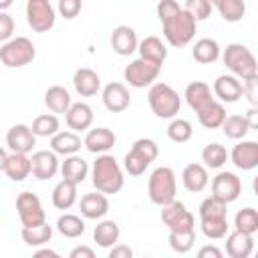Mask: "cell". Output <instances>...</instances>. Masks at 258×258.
I'll list each match as a JSON object with an SVG mask.
<instances>
[{"label":"cell","mask_w":258,"mask_h":258,"mask_svg":"<svg viewBox=\"0 0 258 258\" xmlns=\"http://www.w3.org/2000/svg\"><path fill=\"white\" fill-rule=\"evenodd\" d=\"M58 127H60L58 117L52 115V113H42V115H38V117L32 121V125H30L34 137H52V135H56V133L60 131Z\"/></svg>","instance_id":"obj_36"},{"label":"cell","mask_w":258,"mask_h":258,"mask_svg":"<svg viewBox=\"0 0 258 258\" xmlns=\"http://www.w3.org/2000/svg\"><path fill=\"white\" fill-rule=\"evenodd\" d=\"M163 26V36L171 46H185L191 42L196 28H198V20L187 12V10H179L175 16H171L169 20L161 22Z\"/></svg>","instance_id":"obj_6"},{"label":"cell","mask_w":258,"mask_h":258,"mask_svg":"<svg viewBox=\"0 0 258 258\" xmlns=\"http://www.w3.org/2000/svg\"><path fill=\"white\" fill-rule=\"evenodd\" d=\"M137 50H139V58H145V60L161 64V67H163L165 58H167V48L161 42V38H157V36H145L139 42Z\"/></svg>","instance_id":"obj_29"},{"label":"cell","mask_w":258,"mask_h":258,"mask_svg":"<svg viewBox=\"0 0 258 258\" xmlns=\"http://www.w3.org/2000/svg\"><path fill=\"white\" fill-rule=\"evenodd\" d=\"M81 214L87 220H103L109 212V200L101 191H91L81 198Z\"/></svg>","instance_id":"obj_21"},{"label":"cell","mask_w":258,"mask_h":258,"mask_svg":"<svg viewBox=\"0 0 258 258\" xmlns=\"http://www.w3.org/2000/svg\"><path fill=\"white\" fill-rule=\"evenodd\" d=\"M16 212L22 222V228H36L46 222V212L42 208V202L32 191H22L16 198Z\"/></svg>","instance_id":"obj_8"},{"label":"cell","mask_w":258,"mask_h":258,"mask_svg":"<svg viewBox=\"0 0 258 258\" xmlns=\"http://www.w3.org/2000/svg\"><path fill=\"white\" fill-rule=\"evenodd\" d=\"M14 32V18L8 12H0V40L8 42Z\"/></svg>","instance_id":"obj_49"},{"label":"cell","mask_w":258,"mask_h":258,"mask_svg":"<svg viewBox=\"0 0 258 258\" xmlns=\"http://www.w3.org/2000/svg\"><path fill=\"white\" fill-rule=\"evenodd\" d=\"M234 226H236V232L254 236L258 232V212L254 208L238 210V214L234 216Z\"/></svg>","instance_id":"obj_40"},{"label":"cell","mask_w":258,"mask_h":258,"mask_svg":"<svg viewBox=\"0 0 258 258\" xmlns=\"http://www.w3.org/2000/svg\"><path fill=\"white\" fill-rule=\"evenodd\" d=\"M139 40H137V32L127 26V24H119L113 28L111 32V48L119 54V56H129L137 50Z\"/></svg>","instance_id":"obj_17"},{"label":"cell","mask_w":258,"mask_h":258,"mask_svg":"<svg viewBox=\"0 0 258 258\" xmlns=\"http://www.w3.org/2000/svg\"><path fill=\"white\" fill-rule=\"evenodd\" d=\"M107 258H133V248L127 244H115L111 246Z\"/></svg>","instance_id":"obj_51"},{"label":"cell","mask_w":258,"mask_h":258,"mask_svg":"<svg viewBox=\"0 0 258 258\" xmlns=\"http://www.w3.org/2000/svg\"><path fill=\"white\" fill-rule=\"evenodd\" d=\"M56 230L64 238H79L85 234V220L75 214H62L56 220Z\"/></svg>","instance_id":"obj_38"},{"label":"cell","mask_w":258,"mask_h":258,"mask_svg":"<svg viewBox=\"0 0 258 258\" xmlns=\"http://www.w3.org/2000/svg\"><path fill=\"white\" fill-rule=\"evenodd\" d=\"M75 202H77V185L67 179H60L52 189V206L56 210H69L73 208Z\"/></svg>","instance_id":"obj_34"},{"label":"cell","mask_w":258,"mask_h":258,"mask_svg":"<svg viewBox=\"0 0 258 258\" xmlns=\"http://www.w3.org/2000/svg\"><path fill=\"white\" fill-rule=\"evenodd\" d=\"M64 119H67V125H69V129H71L73 133H77V131H87V129H91V125H93V109H91V105H87L85 101L73 103V105L69 107Z\"/></svg>","instance_id":"obj_22"},{"label":"cell","mask_w":258,"mask_h":258,"mask_svg":"<svg viewBox=\"0 0 258 258\" xmlns=\"http://www.w3.org/2000/svg\"><path fill=\"white\" fill-rule=\"evenodd\" d=\"M222 131H224V135L226 137H230V139H244L246 135H248V131H250V127H248V121H246V117L244 115H228L226 119H224V123H222V127H220Z\"/></svg>","instance_id":"obj_39"},{"label":"cell","mask_w":258,"mask_h":258,"mask_svg":"<svg viewBox=\"0 0 258 258\" xmlns=\"http://www.w3.org/2000/svg\"><path fill=\"white\" fill-rule=\"evenodd\" d=\"M159 73H161V64L149 62L145 58H135L125 67L123 79L135 89H145V87H151L153 83H157Z\"/></svg>","instance_id":"obj_9"},{"label":"cell","mask_w":258,"mask_h":258,"mask_svg":"<svg viewBox=\"0 0 258 258\" xmlns=\"http://www.w3.org/2000/svg\"><path fill=\"white\" fill-rule=\"evenodd\" d=\"M214 99H218L222 105L224 103H236L242 97V83L240 79L232 77V75H220L214 81Z\"/></svg>","instance_id":"obj_19"},{"label":"cell","mask_w":258,"mask_h":258,"mask_svg":"<svg viewBox=\"0 0 258 258\" xmlns=\"http://www.w3.org/2000/svg\"><path fill=\"white\" fill-rule=\"evenodd\" d=\"M22 240L28 244V246H36V248H42L46 242H50L52 238V226L50 224H42V226H36V228H22L20 232Z\"/></svg>","instance_id":"obj_42"},{"label":"cell","mask_w":258,"mask_h":258,"mask_svg":"<svg viewBox=\"0 0 258 258\" xmlns=\"http://www.w3.org/2000/svg\"><path fill=\"white\" fill-rule=\"evenodd\" d=\"M191 135H194V127H191V123H189L187 119L175 117V119H171V123L167 125V137H169L173 143H185V141L191 139Z\"/></svg>","instance_id":"obj_43"},{"label":"cell","mask_w":258,"mask_h":258,"mask_svg":"<svg viewBox=\"0 0 258 258\" xmlns=\"http://www.w3.org/2000/svg\"><path fill=\"white\" fill-rule=\"evenodd\" d=\"M117 141V135L109 129V127H95V129H89L85 139H83V145L95 153V155H103L107 153Z\"/></svg>","instance_id":"obj_18"},{"label":"cell","mask_w":258,"mask_h":258,"mask_svg":"<svg viewBox=\"0 0 258 258\" xmlns=\"http://www.w3.org/2000/svg\"><path fill=\"white\" fill-rule=\"evenodd\" d=\"M73 87L81 97H93L101 91V77L97 71L89 67L77 69L73 75Z\"/></svg>","instance_id":"obj_20"},{"label":"cell","mask_w":258,"mask_h":258,"mask_svg":"<svg viewBox=\"0 0 258 258\" xmlns=\"http://www.w3.org/2000/svg\"><path fill=\"white\" fill-rule=\"evenodd\" d=\"M212 8H216L226 22H238L246 14L244 0H216V2H212Z\"/></svg>","instance_id":"obj_35"},{"label":"cell","mask_w":258,"mask_h":258,"mask_svg":"<svg viewBox=\"0 0 258 258\" xmlns=\"http://www.w3.org/2000/svg\"><path fill=\"white\" fill-rule=\"evenodd\" d=\"M6 145L12 153H22V155H28L34 145H36V137L30 129V125H24V123H16L8 129L6 133Z\"/></svg>","instance_id":"obj_13"},{"label":"cell","mask_w":258,"mask_h":258,"mask_svg":"<svg viewBox=\"0 0 258 258\" xmlns=\"http://www.w3.org/2000/svg\"><path fill=\"white\" fill-rule=\"evenodd\" d=\"M32 258H62V256H60L58 252H54L52 248H44V246H42V248H38V250L32 254Z\"/></svg>","instance_id":"obj_54"},{"label":"cell","mask_w":258,"mask_h":258,"mask_svg":"<svg viewBox=\"0 0 258 258\" xmlns=\"http://www.w3.org/2000/svg\"><path fill=\"white\" fill-rule=\"evenodd\" d=\"M185 103L189 109H194L196 113L202 111L210 101H214V95H212V89L210 85H206L204 81H191L187 87H185Z\"/></svg>","instance_id":"obj_24"},{"label":"cell","mask_w":258,"mask_h":258,"mask_svg":"<svg viewBox=\"0 0 258 258\" xmlns=\"http://www.w3.org/2000/svg\"><path fill=\"white\" fill-rule=\"evenodd\" d=\"M91 179H93L95 189L105 194V196L119 194L123 189V183H125L121 165L109 153L97 155V159L93 161V167H91Z\"/></svg>","instance_id":"obj_1"},{"label":"cell","mask_w":258,"mask_h":258,"mask_svg":"<svg viewBox=\"0 0 258 258\" xmlns=\"http://www.w3.org/2000/svg\"><path fill=\"white\" fill-rule=\"evenodd\" d=\"M254 252V238L242 232H232L226 236V254L230 258H250Z\"/></svg>","instance_id":"obj_25"},{"label":"cell","mask_w":258,"mask_h":258,"mask_svg":"<svg viewBox=\"0 0 258 258\" xmlns=\"http://www.w3.org/2000/svg\"><path fill=\"white\" fill-rule=\"evenodd\" d=\"M161 220L169 228V232H189V230H194V214L179 200H173L171 204L161 208Z\"/></svg>","instance_id":"obj_11"},{"label":"cell","mask_w":258,"mask_h":258,"mask_svg":"<svg viewBox=\"0 0 258 258\" xmlns=\"http://www.w3.org/2000/svg\"><path fill=\"white\" fill-rule=\"evenodd\" d=\"M44 105L48 107V111H52V115H67L73 101H71V95L64 87L52 85L44 91Z\"/></svg>","instance_id":"obj_28"},{"label":"cell","mask_w":258,"mask_h":258,"mask_svg":"<svg viewBox=\"0 0 258 258\" xmlns=\"http://www.w3.org/2000/svg\"><path fill=\"white\" fill-rule=\"evenodd\" d=\"M222 54V60L226 64V69L232 73V77L236 79H242V81H248V79H254L258 77V64H256V58L252 54V50L246 46V44H240V42H232L224 48Z\"/></svg>","instance_id":"obj_2"},{"label":"cell","mask_w":258,"mask_h":258,"mask_svg":"<svg viewBox=\"0 0 258 258\" xmlns=\"http://www.w3.org/2000/svg\"><path fill=\"white\" fill-rule=\"evenodd\" d=\"M242 194V181L236 173L232 171H220L214 179H212V196L220 202H224L226 206L230 202H236Z\"/></svg>","instance_id":"obj_12"},{"label":"cell","mask_w":258,"mask_h":258,"mask_svg":"<svg viewBox=\"0 0 258 258\" xmlns=\"http://www.w3.org/2000/svg\"><path fill=\"white\" fill-rule=\"evenodd\" d=\"M183 10H187L200 22V20H206L212 14L214 8H212V2H208V0H187L185 6H183Z\"/></svg>","instance_id":"obj_46"},{"label":"cell","mask_w":258,"mask_h":258,"mask_svg":"<svg viewBox=\"0 0 258 258\" xmlns=\"http://www.w3.org/2000/svg\"><path fill=\"white\" fill-rule=\"evenodd\" d=\"M157 153H159L157 143H155L153 139H149V137H141V139H137V141L131 145V149L125 153L123 169H125L129 175L139 177V175L145 173V169L155 161Z\"/></svg>","instance_id":"obj_5"},{"label":"cell","mask_w":258,"mask_h":258,"mask_svg":"<svg viewBox=\"0 0 258 258\" xmlns=\"http://www.w3.org/2000/svg\"><path fill=\"white\" fill-rule=\"evenodd\" d=\"M202 161H204V167L220 169V167L228 161V151H226V147L220 145V143H208V145L202 149Z\"/></svg>","instance_id":"obj_41"},{"label":"cell","mask_w":258,"mask_h":258,"mask_svg":"<svg viewBox=\"0 0 258 258\" xmlns=\"http://www.w3.org/2000/svg\"><path fill=\"white\" fill-rule=\"evenodd\" d=\"M81 145H83L81 137L73 131H58L56 135L50 137V151L56 155H64V157L77 155Z\"/></svg>","instance_id":"obj_26"},{"label":"cell","mask_w":258,"mask_h":258,"mask_svg":"<svg viewBox=\"0 0 258 258\" xmlns=\"http://www.w3.org/2000/svg\"><path fill=\"white\" fill-rule=\"evenodd\" d=\"M145 258H149V256H145Z\"/></svg>","instance_id":"obj_57"},{"label":"cell","mask_w":258,"mask_h":258,"mask_svg":"<svg viewBox=\"0 0 258 258\" xmlns=\"http://www.w3.org/2000/svg\"><path fill=\"white\" fill-rule=\"evenodd\" d=\"M200 228H202V234L210 240H220V238H226L228 236V220H208V222H200Z\"/></svg>","instance_id":"obj_45"},{"label":"cell","mask_w":258,"mask_h":258,"mask_svg":"<svg viewBox=\"0 0 258 258\" xmlns=\"http://www.w3.org/2000/svg\"><path fill=\"white\" fill-rule=\"evenodd\" d=\"M101 99H103V105L107 111L111 113H121L125 111L129 105H131V95H129V89L123 85V83H107L101 91Z\"/></svg>","instance_id":"obj_15"},{"label":"cell","mask_w":258,"mask_h":258,"mask_svg":"<svg viewBox=\"0 0 258 258\" xmlns=\"http://www.w3.org/2000/svg\"><path fill=\"white\" fill-rule=\"evenodd\" d=\"M10 6H12V2H10V0H2V2H0V12H4V10H6V8H10Z\"/></svg>","instance_id":"obj_56"},{"label":"cell","mask_w":258,"mask_h":258,"mask_svg":"<svg viewBox=\"0 0 258 258\" xmlns=\"http://www.w3.org/2000/svg\"><path fill=\"white\" fill-rule=\"evenodd\" d=\"M121 236L119 224L115 220H99L97 226L93 228V240L101 246V248H111L117 244Z\"/></svg>","instance_id":"obj_30"},{"label":"cell","mask_w":258,"mask_h":258,"mask_svg":"<svg viewBox=\"0 0 258 258\" xmlns=\"http://www.w3.org/2000/svg\"><path fill=\"white\" fill-rule=\"evenodd\" d=\"M228 159L242 171H250L258 167V143L256 141H238L234 149L228 153Z\"/></svg>","instance_id":"obj_16"},{"label":"cell","mask_w":258,"mask_h":258,"mask_svg":"<svg viewBox=\"0 0 258 258\" xmlns=\"http://www.w3.org/2000/svg\"><path fill=\"white\" fill-rule=\"evenodd\" d=\"M4 173L12 181H24L30 175V157L22 153H8Z\"/></svg>","instance_id":"obj_32"},{"label":"cell","mask_w":258,"mask_h":258,"mask_svg":"<svg viewBox=\"0 0 258 258\" xmlns=\"http://www.w3.org/2000/svg\"><path fill=\"white\" fill-rule=\"evenodd\" d=\"M208 169L202 165V163H187L181 171V183L187 191L191 194H198V191H204L208 187Z\"/></svg>","instance_id":"obj_23"},{"label":"cell","mask_w":258,"mask_h":258,"mask_svg":"<svg viewBox=\"0 0 258 258\" xmlns=\"http://www.w3.org/2000/svg\"><path fill=\"white\" fill-rule=\"evenodd\" d=\"M6 159H8V153H6V149H4V147H0V171H4Z\"/></svg>","instance_id":"obj_55"},{"label":"cell","mask_w":258,"mask_h":258,"mask_svg":"<svg viewBox=\"0 0 258 258\" xmlns=\"http://www.w3.org/2000/svg\"><path fill=\"white\" fill-rule=\"evenodd\" d=\"M196 258H224V252L214 244H206V246H202L198 250Z\"/></svg>","instance_id":"obj_52"},{"label":"cell","mask_w":258,"mask_h":258,"mask_svg":"<svg viewBox=\"0 0 258 258\" xmlns=\"http://www.w3.org/2000/svg\"><path fill=\"white\" fill-rule=\"evenodd\" d=\"M147 194H149V200L159 208L171 204L177 194V179L173 169L167 165L155 167L147 179Z\"/></svg>","instance_id":"obj_3"},{"label":"cell","mask_w":258,"mask_h":258,"mask_svg":"<svg viewBox=\"0 0 258 258\" xmlns=\"http://www.w3.org/2000/svg\"><path fill=\"white\" fill-rule=\"evenodd\" d=\"M26 20L32 30L46 32L54 26V20H56L54 6L48 0H28L26 2Z\"/></svg>","instance_id":"obj_10"},{"label":"cell","mask_w":258,"mask_h":258,"mask_svg":"<svg viewBox=\"0 0 258 258\" xmlns=\"http://www.w3.org/2000/svg\"><path fill=\"white\" fill-rule=\"evenodd\" d=\"M191 56L194 60L202 62V64H210V62H216L220 58V44L218 40L214 38H200L194 42V48H191Z\"/></svg>","instance_id":"obj_33"},{"label":"cell","mask_w":258,"mask_h":258,"mask_svg":"<svg viewBox=\"0 0 258 258\" xmlns=\"http://www.w3.org/2000/svg\"><path fill=\"white\" fill-rule=\"evenodd\" d=\"M58 169H60L58 157L50 149H40V151H34L32 153V157H30V173L36 179L46 181V179L54 177Z\"/></svg>","instance_id":"obj_14"},{"label":"cell","mask_w":258,"mask_h":258,"mask_svg":"<svg viewBox=\"0 0 258 258\" xmlns=\"http://www.w3.org/2000/svg\"><path fill=\"white\" fill-rule=\"evenodd\" d=\"M228 206L220 200H216L214 196L206 198L200 204V222H208V220H228Z\"/></svg>","instance_id":"obj_37"},{"label":"cell","mask_w":258,"mask_h":258,"mask_svg":"<svg viewBox=\"0 0 258 258\" xmlns=\"http://www.w3.org/2000/svg\"><path fill=\"white\" fill-rule=\"evenodd\" d=\"M179 10H181V6H179L175 0H161V2L157 4V18H159L161 22H165V20H169L171 16H175Z\"/></svg>","instance_id":"obj_47"},{"label":"cell","mask_w":258,"mask_h":258,"mask_svg":"<svg viewBox=\"0 0 258 258\" xmlns=\"http://www.w3.org/2000/svg\"><path fill=\"white\" fill-rule=\"evenodd\" d=\"M226 117L228 115H226L224 105L220 101H216V99L210 101L202 111H198V121L206 129H218V127H222V123H224Z\"/></svg>","instance_id":"obj_31"},{"label":"cell","mask_w":258,"mask_h":258,"mask_svg":"<svg viewBox=\"0 0 258 258\" xmlns=\"http://www.w3.org/2000/svg\"><path fill=\"white\" fill-rule=\"evenodd\" d=\"M194 242H196V230H189V232H169V246L177 254L189 252Z\"/></svg>","instance_id":"obj_44"},{"label":"cell","mask_w":258,"mask_h":258,"mask_svg":"<svg viewBox=\"0 0 258 258\" xmlns=\"http://www.w3.org/2000/svg\"><path fill=\"white\" fill-rule=\"evenodd\" d=\"M242 95H246L250 99L252 107H256V103H258V77L242 83Z\"/></svg>","instance_id":"obj_50"},{"label":"cell","mask_w":258,"mask_h":258,"mask_svg":"<svg viewBox=\"0 0 258 258\" xmlns=\"http://www.w3.org/2000/svg\"><path fill=\"white\" fill-rule=\"evenodd\" d=\"M81 8H83V4H81L79 0H60V2H58V12H60V16H64L67 20H73V18L81 12Z\"/></svg>","instance_id":"obj_48"},{"label":"cell","mask_w":258,"mask_h":258,"mask_svg":"<svg viewBox=\"0 0 258 258\" xmlns=\"http://www.w3.org/2000/svg\"><path fill=\"white\" fill-rule=\"evenodd\" d=\"M58 171L62 173V179H67V181L79 185V183L85 181V177H87V173H89V163H87L81 155H69V157H64V161L60 163V169H58Z\"/></svg>","instance_id":"obj_27"},{"label":"cell","mask_w":258,"mask_h":258,"mask_svg":"<svg viewBox=\"0 0 258 258\" xmlns=\"http://www.w3.org/2000/svg\"><path fill=\"white\" fill-rule=\"evenodd\" d=\"M69 258H97V256H95V250H93L91 246L81 244V246H75V248L71 250Z\"/></svg>","instance_id":"obj_53"},{"label":"cell","mask_w":258,"mask_h":258,"mask_svg":"<svg viewBox=\"0 0 258 258\" xmlns=\"http://www.w3.org/2000/svg\"><path fill=\"white\" fill-rule=\"evenodd\" d=\"M34 56H36V48H34L32 40L26 38V36L10 38L0 48V62L4 67H8V69L26 67V64H30L34 60Z\"/></svg>","instance_id":"obj_7"},{"label":"cell","mask_w":258,"mask_h":258,"mask_svg":"<svg viewBox=\"0 0 258 258\" xmlns=\"http://www.w3.org/2000/svg\"><path fill=\"white\" fill-rule=\"evenodd\" d=\"M147 103L159 119H175L181 109V97L167 83H153L147 93Z\"/></svg>","instance_id":"obj_4"}]
</instances>
